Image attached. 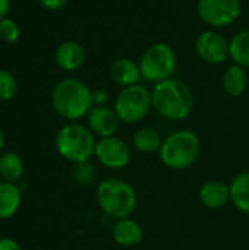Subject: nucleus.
<instances>
[{
    "instance_id": "f257e3e1",
    "label": "nucleus",
    "mask_w": 249,
    "mask_h": 250,
    "mask_svg": "<svg viewBox=\"0 0 249 250\" xmlns=\"http://www.w3.org/2000/svg\"><path fill=\"white\" fill-rule=\"evenodd\" d=\"M153 108L167 120H183L194 108L191 88L181 79H166L154 85L151 91Z\"/></svg>"
},
{
    "instance_id": "f03ea898",
    "label": "nucleus",
    "mask_w": 249,
    "mask_h": 250,
    "mask_svg": "<svg viewBox=\"0 0 249 250\" xmlns=\"http://www.w3.org/2000/svg\"><path fill=\"white\" fill-rule=\"evenodd\" d=\"M51 104L54 111L70 122L88 116L92 104V91L79 79L66 78L59 81L51 92Z\"/></svg>"
},
{
    "instance_id": "7ed1b4c3",
    "label": "nucleus",
    "mask_w": 249,
    "mask_h": 250,
    "mask_svg": "<svg viewBox=\"0 0 249 250\" xmlns=\"http://www.w3.org/2000/svg\"><path fill=\"white\" fill-rule=\"evenodd\" d=\"M95 198L100 209L114 221L131 217L138 205L134 186L117 177L101 180L97 186Z\"/></svg>"
},
{
    "instance_id": "20e7f679",
    "label": "nucleus",
    "mask_w": 249,
    "mask_h": 250,
    "mask_svg": "<svg viewBox=\"0 0 249 250\" xmlns=\"http://www.w3.org/2000/svg\"><path fill=\"white\" fill-rule=\"evenodd\" d=\"M161 163L175 171H182L192 167L201 154V139L200 136L189 130L182 129L170 133L160 148Z\"/></svg>"
},
{
    "instance_id": "39448f33",
    "label": "nucleus",
    "mask_w": 249,
    "mask_h": 250,
    "mask_svg": "<svg viewBox=\"0 0 249 250\" xmlns=\"http://www.w3.org/2000/svg\"><path fill=\"white\" fill-rule=\"evenodd\" d=\"M56 149L62 158L72 164L91 161L95 154V135L79 123L62 126L56 135Z\"/></svg>"
},
{
    "instance_id": "423d86ee",
    "label": "nucleus",
    "mask_w": 249,
    "mask_h": 250,
    "mask_svg": "<svg viewBox=\"0 0 249 250\" xmlns=\"http://www.w3.org/2000/svg\"><path fill=\"white\" fill-rule=\"evenodd\" d=\"M178 66V56L175 50L166 42L151 44L139 60L142 79L154 85L170 79Z\"/></svg>"
},
{
    "instance_id": "0eeeda50",
    "label": "nucleus",
    "mask_w": 249,
    "mask_h": 250,
    "mask_svg": "<svg viewBox=\"0 0 249 250\" xmlns=\"http://www.w3.org/2000/svg\"><path fill=\"white\" fill-rule=\"evenodd\" d=\"M114 111L123 123H138L153 108L151 91L141 83L122 88L114 101Z\"/></svg>"
},
{
    "instance_id": "6e6552de",
    "label": "nucleus",
    "mask_w": 249,
    "mask_h": 250,
    "mask_svg": "<svg viewBox=\"0 0 249 250\" xmlns=\"http://www.w3.org/2000/svg\"><path fill=\"white\" fill-rule=\"evenodd\" d=\"M200 18L210 26L222 28L232 25L242 13L241 0H198Z\"/></svg>"
},
{
    "instance_id": "1a4fd4ad",
    "label": "nucleus",
    "mask_w": 249,
    "mask_h": 250,
    "mask_svg": "<svg viewBox=\"0 0 249 250\" xmlns=\"http://www.w3.org/2000/svg\"><path fill=\"white\" fill-rule=\"evenodd\" d=\"M94 157L106 168L122 170L131 163V148L123 139L117 138L116 135L101 138L100 141H97Z\"/></svg>"
},
{
    "instance_id": "9d476101",
    "label": "nucleus",
    "mask_w": 249,
    "mask_h": 250,
    "mask_svg": "<svg viewBox=\"0 0 249 250\" xmlns=\"http://www.w3.org/2000/svg\"><path fill=\"white\" fill-rule=\"evenodd\" d=\"M195 51L201 60L211 64H220L230 57L229 41L217 31L203 32L195 41Z\"/></svg>"
},
{
    "instance_id": "9b49d317",
    "label": "nucleus",
    "mask_w": 249,
    "mask_h": 250,
    "mask_svg": "<svg viewBox=\"0 0 249 250\" xmlns=\"http://www.w3.org/2000/svg\"><path fill=\"white\" fill-rule=\"evenodd\" d=\"M87 117L90 130L95 136H100V139L114 136L120 125V119L114 108H110L107 105H94Z\"/></svg>"
},
{
    "instance_id": "f8f14e48",
    "label": "nucleus",
    "mask_w": 249,
    "mask_h": 250,
    "mask_svg": "<svg viewBox=\"0 0 249 250\" xmlns=\"http://www.w3.org/2000/svg\"><path fill=\"white\" fill-rule=\"evenodd\" d=\"M112 237L116 245L122 248H135L144 239V230L141 224L131 217L116 220L112 227Z\"/></svg>"
},
{
    "instance_id": "ddd939ff",
    "label": "nucleus",
    "mask_w": 249,
    "mask_h": 250,
    "mask_svg": "<svg viewBox=\"0 0 249 250\" xmlns=\"http://www.w3.org/2000/svg\"><path fill=\"white\" fill-rule=\"evenodd\" d=\"M201 204L208 209H220L230 201V186L222 180H207L198 192Z\"/></svg>"
},
{
    "instance_id": "4468645a",
    "label": "nucleus",
    "mask_w": 249,
    "mask_h": 250,
    "mask_svg": "<svg viewBox=\"0 0 249 250\" xmlns=\"http://www.w3.org/2000/svg\"><path fill=\"white\" fill-rule=\"evenodd\" d=\"M85 48L78 41L62 42L54 53V59L59 67L68 72L78 70L85 62Z\"/></svg>"
},
{
    "instance_id": "2eb2a0df",
    "label": "nucleus",
    "mask_w": 249,
    "mask_h": 250,
    "mask_svg": "<svg viewBox=\"0 0 249 250\" xmlns=\"http://www.w3.org/2000/svg\"><path fill=\"white\" fill-rule=\"evenodd\" d=\"M110 76L114 83H117L123 88L136 85L142 79L139 63H136L128 57H120L112 63Z\"/></svg>"
},
{
    "instance_id": "dca6fc26",
    "label": "nucleus",
    "mask_w": 249,
    "mask_h": 250,
    "mask_svg": "<svg viewBox=\"0 0 249 250\" xmlns=\"http://www.w3.org/2000/svg\"><path fill=\"white\" fill-rule=\"evenodd\" d=\"M22 190L16 183L0 182V220H9L21 208Z\"/></svg>"
},
{
    "instance_id": "f3484780",
    "label": "nucleus",
    "mask_w": 249,
    "mask_h": 250,
    "mask_svg": "<svg viewBox=\"0 0 249 250\" xmlns=\"http://www.w3.org/2000/svg\"><path fill=\"white\" fill-rule=\"evenodd\" d=\"M248 73L245 67L238 66V64L229 66L222 78V86L225 92L235 98L245 94V91L248 89Z\"/></svg>"
},
{
    "instance_id": "a211bd4d",
    "label": "nucleus",
    "mask_w": 249,
    "mask_h": 250,
    "mask_svg": "<svg viewBox=\"0 0 249 250\" xmlns=\"http://www.w3.org/2000/svg\"><path fill=\"white\" fill-rule=\"evenodd\" d=\"M230 186V201L238 211L249 215V170L239 173Z\"/></svg>"
},
{
    "instance_id": "6ab92c4d",
    "label": "nucleus",
    "mask_w": 249,
    "mask_h": 250,
    "mask_svg": "<svg viewBox=\"0 0 249 250\" xmlns=\"http://www.w3.org/2000/svg\"><path fill=\"white\" fill-rule=\"evenodd\" d=\"M132 144H134L135 149L142 154H154V152H160L163 139L156 129L141 127L134 133Z\"/></svg>"
},
{
    "instance_id": "aec40b11",
    "label": "nucleus",
    "mask_w": 249,
    "mask_h": 250,
    "mask_svg": "<svg viewBox=\"0 0 249 250\" xmlns=\"http://www.w3.org/2000/svg\"><path fill=\"white\" fill-rule=\"evenodd\" d=\"M25 171L22 158L16 152H4L0 155V177L7 183H18Z\"/></svg>"
},
{
    "instance_id": "412c9836",
    "label": "nucleus",
    "mask_w": 249,
    "mask_h": 250,
    "mask_svg": "<svg viewBox=\"0 0 249 250\" xmlns=\"http://www.w3.org/2000/svg\"><path fill=\"white\" fill-rule=\"evenodd\" d=\"M229 54L235 64L242 66L245 69L249 67V29L239 31L229 41Z\"/></svg>"
},
{
    "instance_id": "4be33fe9",
    "label": "nucleus",
    "mask_w": 249,
    "mask_h": 250,
    "mask_svg": "<svg viewBox=\"0 0 249 250\" xmlns=\"http://www.w3.org/2000/svg\"><path fill=\"white\" fill-rule=\"evenodd\" d=\"M95 176H97V171H95V167L91 164V161L73 164L72 179L75 183H78L81 186H88L95 180Z\"/></svg>"
},
{
    "instance_id": "5701e85b",
    "label": "nucleus",
    "mask_w": 249,
    "mask_h": 250,
    "mask_svg": "<svg viewBox=\"0 0 249 250\" xmlns=\"http://www.w3.org/2000/svg\"><path fill=\"white\" fill-rule=\"evenodd\" d=\"M18 92V81L9 70H0V100L9 101Z\"/></svg>"
},
{
    "instance_id": "b1692460",
    "label": "nucleus",
    "mask_w": 249,
    "mask_h": 250,
    "mask_svg": "<svg viewBox=\"0 0 249 250\" xmlns=\"http://www.w3.org/2000/svg\"><path fill=\"white\" fill-rule=\"evenodd\" d=\"M19 38V28L13 19L4 18L0 21V40L4 42H15Z\"/></svg>"
},
{
    "instance_id": "393cba45",
    "label": "nucleus",
    "mask_w": 249,
    "mask_h": 250,
    "mask_svg": "<svg viewBox=\"0 0 249 250\" xmlns=\"http://www.w3.org/2000/svg\"><path fill=\"white\" fill-rule=\"evenodd\" d=\"M107 100H109V94L104 89L92 91V104L94 105H106Z\"/></svg>"
},
{
    "instance_id": "a878e982",
    "label": "nucleus",
    "mask_w": 249,
    "mask_h": 250,
    "mask_svg": "<svg viewBox=\"0 0 249 250\" xmlns=\"http://www.w3.org/2000/svg\"><path fill=\"white\" fill-rule=\"evenodd\" d=\"M0 250H22L19 243L13 239L1 237L0 239Z\"/></svg>"
},
{
    "instance_id": "bb28decb",
    "label": "nucleus",
    "mask_w": 249,
    "mask_h": 250,
    "mask_svg": "<svg viewBox=\"0 0 249 250\" xmlns=\"http://www.w3.org/2000/svg\"><path fill=\"white\" fill-rule=\"evenodd\" d=\"M40 3L45 7V9H50V10H57V9H62L68 0H40Z\"/></svg>"
},
{
    "instance_id": "cd10ccee",
    "label": "nucleus",
    "mask_w": 249,
    "mask_h": 250,
    "mask_svg": "<svg viewBox=\"0 0 249 250\" xmlns=\"http://www.w3.org/2000/svg\"><path fill=\"white\" fill-rule=\"evenodd\" d=\"M10 9V0H0V21L4 19Z\"/></svg>"
},
{
    "instance_id": "c85d7f7f",
    "label": "nucleus",
    "mask_w": 249,
    "mask_h": 250,
    "mask_svg": "<svg viewBox=\"0 0 249 250\" xmlns=\"http://www.w3.org/2000/svg\"><path fill=\"white\" fill-rule=\"evenodd\" d=\"M4 142H6L4 132H3V130H1V127H0V152H1V149H3V146H4Z\"/></svg>"
},
{
    "instance_id": "c756f323",
    "label": "nucleus",
    "mask_w": 249,
    "mask_h": 250,
    "mask_svg": "<svg viewBox=\"0 0 249 250\" xmlns=\"http://www.w3.org/2000/svg\"><path fill=\"white\" fill-rule=\"evenodd\" d=\"M173 250H176V249H173Z\"/></svg>"
}]
</instances>
